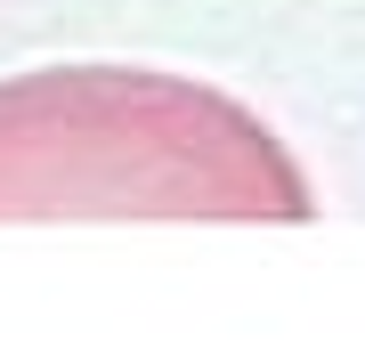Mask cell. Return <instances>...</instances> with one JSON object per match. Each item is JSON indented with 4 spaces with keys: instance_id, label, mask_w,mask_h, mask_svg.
<instances>
[{
    "instance_id": "obj_1",
    "label": "cell",
    "mask_w": 365,
    "mask_h": 357,
    "mask_svg": "<svg viewBox=\"0 0 365 357\" xmlns=\"http://www.w3.org/2000/svg\"><path fill=\"white\" fill-rule=\"evenodd\" d=\"M0 219H317V187L211 81L41 66L0 81Z\"/></svg>"
}]
</instances>
